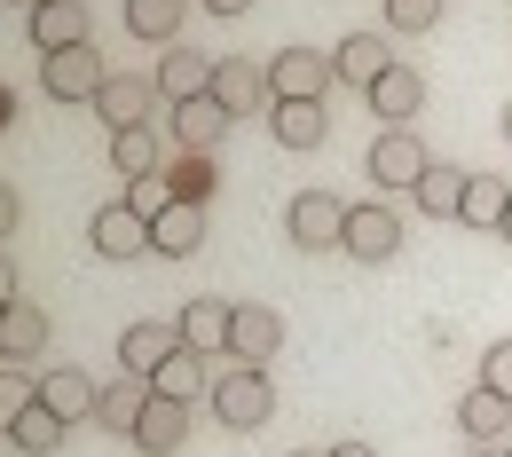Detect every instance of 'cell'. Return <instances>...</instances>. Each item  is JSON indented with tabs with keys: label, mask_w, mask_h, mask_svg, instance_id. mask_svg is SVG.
Listing matches in <instances>:
<instances>
[{
	"label": "cell",
	"mask_w": 512,
	"mask_h": 457,
	"mask_svg": "<svg viewBox=\"0 0 512 457\" xmlns=\"http://www.w3.org/2000/svg\"><path fill=\"white\" fill-rule=\"evenodd\" d=\"M150 79H158V95H166V103H190V95H205V87H213V64H205L197 48H182V40H174V48L158 56V71H150Z\"/></svg>",
	"instance_id": "22"
},
{
	"label": "cell",
	"mask_w": 512,
	"mask_h": 457,
	"mask_svg": "<svg viewBox=\"0 0 512 457\" xmlns=\"http://www.w3.org/2000/svg\"><path fill=\"white\" fill-rule=\"evenodd\" d=\"M166 190L182 197V205H205V197H213V158H190V150H182V166L166 174Z\"/></svg>",
	"instance_id": "32"
},
{
	"label": "cell",
	"mask_w": 512,
	"mask_h": 457,
	"mask_svg": "<svg viewBox=\"0 0 512 457\" xmlns=\"http://www.w3.org/2000/svg\"><path fill=\"white\" fill-rule=\"evenodd\" d=\"M197 245H205V205H166V213H150V253H166V261H190Z\"/></svg>",
	"instance_id": "18"
},
{
	"label": "cell",
	"mask_w": 512,
	"mask_h": 457,
	"mask_svg": "<svg viewBox=\"0 0 512 457\" xmlns=\"http://www.w3.org/2000/svg\"><path fill=\"white\" fill-rule=\"evenodd\" d=\"M197 8H205V16H245L253 0H197Z\"/></svg>",
	"instance_id": "38"
},
{
	"label": "cell",
	"mask_w": 512,
	"mask_h": 457,
	"mask_svg": "<svg viewBox=\"0 0 512 457\" xmlns=\"http://www.w3.org/2000/svg\"><path fill=\"white\" fill-rule=\"evenodd\" d=\"M284 229H292V245H300V253H331V245L347 237V197L300 190L292 205H284Z\"/></svg>",
	"instance_id": "4"
},
{
	"label": "cell",
	"mask_w": 512,
	"mask_h": 457,
	"mask_svg": "<svg viewBox=\"0 0 512 457\" xmlns=\"http://www.w3.org/2000/svg\"><path fill=\"white\" fill-rule=\"evenodd\" d=\"M95 379H87V371H79V363H56V371H40V402H48V410H56V418H64V426H79V418H95Z\"/></svg>",
	"instance_id": "19"
},
{
	"label": "cell",
	"mask_w": 512,
	"mask_h": 457,
	"mask_svg": "<svg viewBox=\"0 0 512 457\" xmlns=\"http://www.w3.org/2000/svg\"><path fill=\"white\" fill-rule=\"evenodd\" d=\"M426 166H434V150H426L410 127H379V142L363 150V174H371L386 197H394V190H418V174H426Z\"/></svg>",
	"instance_id": "2"
},
{
	"label": "cell",
	"mask_w": 512,
	"mask_h": 457,
	"mask_svg": "<svg viewBox=\"0 0 512 457\" xmlns=\"http://www.w3.org/2000/svg\"><path fill=\"white\" fill-rule=\"evenodd\" d=\"M229 127H237V119H229V111H221L213 95H190V103H166V134H174V142H182L190 158H213Z\"/></svg>",
	"instance_id": "7"
},
{
	"label": "cell",
	"mask_w": 512,
	"mask_h": 457,
	"mask_svg": "<svg viewBox=\"0 0 512 457\" xmlns=\"http://www.w3.org/2000/svg\"><path fill=\"white\" fill-rule=\"evenodd\" d=\"M150 103H166V95H158V79H142V71H111V79H103V95H95L87 111H103V127L119 134V127H142V111H150Z\"/></svg>",
	"instance_id": "13"
},
{
	"label": "cell",
	"mask_w": 512,
	"mask_h": 457,
	"mask_svg": "<svg viewBox=\"0 0 512 457\" xmlns=\"http://www.w3.org/2000/svg\"><path fill=\"white\" fill-rule=\"evenodd\" d=\"M111 166H119L127 182H142V174H166V166H158V134H150V127H119V134H111Z\"/></svg>",
	"instance_id": "30"
},
{
	"label": "cell",
	"mask_w": 512,
	"mask_h": 457,
	"mask_svg": "<svg viewBox=\"0 0 512 457\" xmlns=\"http://www.w3.org/2000/svg\"><path fill=\"white\" fill-rule=\"evenodd\" d=\"M505 205H512V190L497 182V174H473V182H465V205H457V221L497 237V229H505Z\"/></svg>",
	"instance_id": "27"
},
{
	"label": "cell",
	"mask_w": 512,
	"mask_h": 457,
	"mask_svg": "<svg viewBox=\"0 0 512 457\" xmlns=\"http://www.w3.org/2000/svg\"><path fill=\"white\" fill-rule=\"evenodd\" d=\"M276 150H323L331 142V103H268Z\"/></svg>",
	"instance_id": "17"
},
{
	"label": "cell",
	"mask_w": 512,
	"mask_h": 457,
	"mask_svg": "<svg viewBox=\"0 0 512 457\" xmlns=\"http://www.w3.org/2000/svg\"><path fill=\"white\" fill-rule=\"evenodd\" d=\"M205 402H213V418H221L229 434H253V426H268V418H276V387H268V371H260V363L221 371V379L205 387Z\"/></svg>",
	"instance_id": "1"
},
{
	"label": "cell",
	"mask_w": 512,
	"mask_h": 457,
	"mask_svg": "<svg viewBox=\"0 0 512 457\" xmlns=\"http://www.w3.org/2000/svg\"><path fill=\"white\" fill-rule=\"evenodd\" d=\"M0 355H8V363H32V355H48V308H32V300H8V308H0Z\"/></svg>",
	"instance_id": "21"
},
{
	"label": "cell",
	"mask_w": 512,
	"mask_h": 457,
	"mask_svg": "<svg viewBox=\"0 0 512 457\" xmlns=\"http://www.w3.org/2000/svg\"><path fill=\"white\" fill-rule=\"evenodd\" d=\"M16 221H24V197L0 182V245H8V229H16Z\"/></svg>",
	"instance_id": "36"
},
{
	"label": "cell",
	"mask_w": 512,
	"mask_h": 457,
	"mask_svg": "<svg viewBox=\"0 0 512 457\" xmlns=\"http://www.w3.org/2000/svg\"><path fill=\"white\" fill-rule=\"evenodd\" d=\"M205 387H213V379H205V355H190V347H174V355L150 371V394H166V402H197Z\"/></svg>",
	"instance_id": "26"
},
{
	"label": "cell",
	"mask_w": 512,
	"mask_h": 457,
	"mask_svg": "<svg viewBox=\"0 0 512 457\" xmlns=\"http://www.w3.org/2000/svg\"><path fill=\"white\" fill-rule=\"evenodd\" d=\"M32 8H40V0H32Z\"/></svg>",
	"instance_id": "46"
},
{
	"label": "cell",
	"mask_w": 512,
	"mask_h": 457,
	"mask_svg": "<svg viewBox=\"0 0 512 457\" xmlns=\"http://www.w3.org/2000/svg\"><path fill=\"white\" fill-rule=\"evenodd\" d=\"M64 434H71V426L56 418V410H48V402H32V410L8 426V442H16L24 457H56V450H64Z\"/></svg>",
	"instance_id": "29"
},
{
	"label": "cell",
	"mask_w": 512,
	"mask_h": 457,
	"mask_svg": "<svg viewBox=\"0 0 512 457\" xmlns=\"http://www.w3.org/2000/svg\"><path fill=\"white\" fill-rule=\"evenodd\" d=\"M473 457H497V450H473Z\"/></svg>",
	"instance_id": "44"
},
{
	"label": "cell",
	"mask_w": 512,
	"mask_h": 457,
	"mask_svg": "<svg viewBox=\"0 0 512 457\" xmlns=\"http://www.w3.org/2000/svg\"><path fill=\"white\" fill-rule=\"evenodd\" d=\"M8 119H16V87H0V127H8Z\"/></svg>",
	"instance_id": "40"
},
{
	"label": "cell",
	"mask_w": 512,
	"mask_h": 457,
	"mask_svg": "<svg viewBox=\"0 0 512 457\" xmlns=\"http://www.w3.org/2000/svg\"><path fill=\"white\" fill-rule=\"evenodd\" d=\"M205 95H213V103H221L229 119H253L260 103H276V95H268V71H260L253 56H221V64H213V87H205Z\"/></svg>",
	"instance_id": "9"
},
{
	"label": "cell",
	"mask_w": 512,
	"mask_h": 457,
	"mask_svg": "<svg viewBox=\"0 0 512 457\" xmlns=\"http://www.w3.org/2000/svg\"><path fill=\"white\" fill-rule=\"evenodd\" d=\"M32 402H40V379H32V363H8V371H0V434H8V426H16Z\"/></svg>",
	"instance_id": "31"
},
{
	"label": "cell",
	"mask_w": 512,
	"mask_h": 457,
	"mask_svg": "<svg viewBox=\"0 0 512 457\" xmlns=\"http://www.w3.org/2000/svg\"><path fill=\"white\" fill-rule=\"evenodd\" d=\"M174 347H182V331H174V324H150V316L119 331V363H127V379H150Z\"/></svg>",
	"instance_id": "20"
},
{
	"label": "cell",
	"mask_w": 512,
	"mask_h": 457,
	"mask_svg": "<svg viewBox=\"0 0 512 457\" xmlns=\"http://www.w3.org/2000/svg\"><path fill=\"white\" fill-rule=\"evenodd\" d=\"M174 331H182L190 355H229V300H190L174 316Z\"/></svg>",
	"instance_id": "23"
},
{
	"label": "cell",
	"mask_w": 512,
	"mask_h": 457,
	"mask_svg": "<svg viewBox=\"0 0 512 457\" xmlns=\"http://www.w3.org/2000/svg\"><path fill=\"white\" fill-rule=\"evenodd\" d=\"M339 253H355V261H394L402 253V213L386 205V197H371V205H347V237H339Z\"/></svg>",
	"instance_id": "6"
},
{
	"label": "cell",
	"mask_w": 512,
	"mask_h": 457,
	"mask_svg": "<svg viewBox=\"0 0 512 457\" xmlns=\"http://www.w3.org/2000/svg\"><path fill=\"white\" fill-rule=\"evenodd\" d=\"M182 442H190V402L150 394V402H142V418H134V450H142V457H174Z\"/></svg>",
	"instance_id": "15"
},
{
	"label": "cell",
	"mask_w": 512,
	"mask_h": 457,
	"mask_svg": "<svg viewBox=\"0 0 512 457\" xmlns=\"http://www.w3.org/2000/svg\"><path fill=\"white\" fill-rule=\"evenodd\" d=\"M371 111H379V127H410V119L426 111V71L394 56V64H386V79L371 87Z\"/></svg>",
	"instance_id": "14"
},
{
	"label": "cell",
	"mask_w": 512,
	"mask_h": 457,
	"mask_svg": "<svg viewBox=\"0 0 512 457\" xmlns=\"http://www.w3.org/2000/svg\"><path fill=\"white\" fill-rule=\"evenodd\" d=\"M142 402H150V379H111V387L95 394V426H103V434H119V442H134Z\"/></svg>",
	"instance_id": "25"
},
{
	"label": "cell",
	"mask_w": 512,
	"mask_h": 457,
	"mask_svg": "<svg viewBox=\"0 0 512 457\" xmlns=\"http://www.w3.org/2000/svg\"><path fill=\"white\" fill-rule=\"evenodd\" d=\"M449 418H457V434H465L473 450H505V442H512V402L497 387L457 394V410H449Z\"/></svg>",
	"instance_id": "8"
},
{
	"label": "cell",
	"mask_w": 512,
	"mask_h": 457,
	"mask_svg": "<svg viewBox=\"0 0 512 457\" xmlns=\"http://www.w3.org/2000/svg\"><path fill=\"white\" fill-rule=\"evenodd\" d=\"M24 32H32L40 56H56V48H87L95 40V16H87V0H40Z\"/></svg>",
	"instance_id": "10"
},
{
	"label": "cell",
	"mask_w": 512,
	"mask_h": 457,
	"mask_svg": "<svg viewBox=\"0 0 512 457\" xmlns=\"http://www.w3.org/2000/svg\"><path fill=\"white\" fill-rule=\"evenodd\" d=\"M465 182H473V174H465V166H449V158H434V166H426V174H418V213H426V221H457V205H465Z\"/></svg>",
	"instance_id": "24"
},
{
	"label": "cell",
	"mask_w": 512,
	"mask_h": 457,
	"mask_svg": "<svg viewBox=\"0 0 512 457\" xmlns=\"http://www.w3.org/2000/svg\"><path fill=\"white\" fill-rule=\"evenodd\" d=\"M505 142H512V103H505Z\"/></svg>",
	"instance_id": "42"
},
{
	"label": "cell",
	"mask_w": 512,
	"mask_h": 457,
	"mask_svg": "<svg viewBox=\"0 0 512 457\" xmlns=\"http://www.w3.org/2000/svg\"><path fill=\"white\" fill-rule=\"evenodd\" d=\"M87 245H95L103 261H134V253H150V213H134L127 197L103 205V213L87 221Z\"/></svg>",
	"instance_id": "11"
},
{
	"label": "cell",
	"mask_w": 512,
	"mask_h": 457,
	"mask_svg": "<svg viewBox=\"0 0 512 457\" xmlns=\"http://www.w3.org/2000/svg\"><path fill=\"white\" fill-rule=\"evenodd\" d=\"M386 24L394 32H434L442 24V0H386Z\"/></svg>",
	"instance_id": "33"
},
{
	"label": "cell",
	"mask_w": 512,
	"mask_h": 457,
	"mask_svg": "<svg viewBox=\"0 0 512 457\" xmlns=\"http://www.w3.org/2000/svg\"><path fill=\"white\" fill-rule=\"evenodd\" d=\"M323 457H379V450H371V442H331Z\"/></svg>",
	"instance_id": "39"
},
{
	"label": "cell",
	"mask_w": 512,
	"mask_h": 457,
	"mask_svg": "<svg viewBox=\"0 0 512 457\" xmlns=\"http://www.w3.org/2000/svg\"><path fill=\"white\" fill-rule=\"evenodd\" d=\"M292 457H323V450H292Z\"/></svg>",
	"instance_id": "43"
},
{
	"label": "cell",
	"mask_w": 512,
	"mask_h": 457,
	"mask_svg": "<svg viewBox=\"0 0 512 457\" xmlns=\"http://www.w3.org/2000/svg\"><path fill=\"white\" fill-rule=\"evenodd\" d=\"M127 205H134V213H166V205H174L166 174H142V182H127Z\"/></svg>",
	"instance_id": "34"
},
{
	"label": "cell",
	"mask_w": 512,
	"mask_h": 457,
	"mask_svg": "<svg viewBox=\"0 0 512 457\" xmlns=\"http://www.w3.org/2000/svg\"><path fill=\"white\" fill-rule=\"evenodd\" d=\"M386 64H394V48H386V32H347V40L331 48V71H339L347 87H363V95H371V87L386 79Z\"/></svg>",
	"instance_id": "16"
},
{
	"label": "cell",
	"mask_w": 512,
	"mask_h": 457,
	"mask_svg": "<svg viewBox=\"0 0 512 457\" xmlns=\"http://www.w3.org/2000/svg\"><path fill=\"white\" fill-rule=\"evenodd\" d=\"M182 16H190V0H127V32L134 40H158V48H174Z\"/></svg>",
	"instance_id": "28"
},
{
	"label": "cell",
	"mask_w": 512,
	"mask_h": 457,
	"mask_svg": "<svg viewBox=\"0 0 512 457\" xmlns=\"http://www.w3.org/2000/svg\"><path fill=\"white\" fill-rule=\"evenodd\" d=\"M331 79H339V71H331L323 48H276V56H268V95H276V103H323Z\"/></svg>",
	"instance_id": "3"
},
{
	"label": "cell",
	"mask_w": 512,
	"mask_h": 457,
	"mask_svg": "<svg viewBox=\"0 0 512 457\" xmlns=\"http://www.w3.org/2000/svg\"><path fill=\"white\" fill-rule=\"evenodd\" d=\"M103 79H111V71H103V56H95V40H87V48H56V56H40V87H48L64 111H71V103H95Z\"/></svg>",
	"instance_id": "5"
},
{
	"label": "cell",
	"mask_w": 512,
	"mask_h": 457,
	"mask_svg": "<svg viewBox=\"0 0 512 457\" xmlns=\"http://www.w3.org/2000/svg\"><path fill=\"white\" fill-rule=\"evenodd\" d=\"M497 457H512V442H505V450H497Z\"/></svg>",
	"instance_id": "45"
},
{
	"label": "cell",
	"mask_w": 512,
	"mask_h": 457,
	"mask_svg": "<svg viewBox=\"0 0 512 457\" xmlns=\"http://www.w3.org/2000/svg\"><path fill=\"white\" fill-rule=\"evenodd\" d=\"M497 237H505V245H512V205H505V229H497Z\"/></svg>",
	"instance_id": "41"
},
{
	"label": "cell",
	"mask_w": 512,
	"mask_h": 457,
	"mask_svg": "<svg viewBox=\"0 0 512 457\" xmlns=\"http://www.w3.org/2000/svg\"><path fill=\"white\" fill-rule=\"evenodd\" d=\"M276 347H284V316H276V308H260V300L229 308V355H237V363H260V371H268Z\"/></svg>",
	"instance_id": "12"
},
{
	"label": "cell",
	"mask_w": 512,
	"mask_h": 457,
	"mask_svg": "<svg viewBox=\"0 0 512 457\" xmlns=\"http://www.w3.org/2000/svg\"><path fill=\"white\" fill-rule=\"evenodd\" d=\"M481 387H497V394L512 402V339H497V347L481 355Z\"/></svg>",
	"instance_id": "35"
},
{
	"label": "cell",
	"mask_w": 512,
	"mask_h": 457,
	"mask_svg": "<svg viewBox=\"0 0 512 457\" xmlns=\"http://www.w3.org/2000/svg\"><path fill=\"white\" fill-rule=\"evenodd\" d=\"M16 292H24V284H16V261H8V245H0V308H8Z\"/></svg>",
	"instance_id": "37"
}]
</instances>
